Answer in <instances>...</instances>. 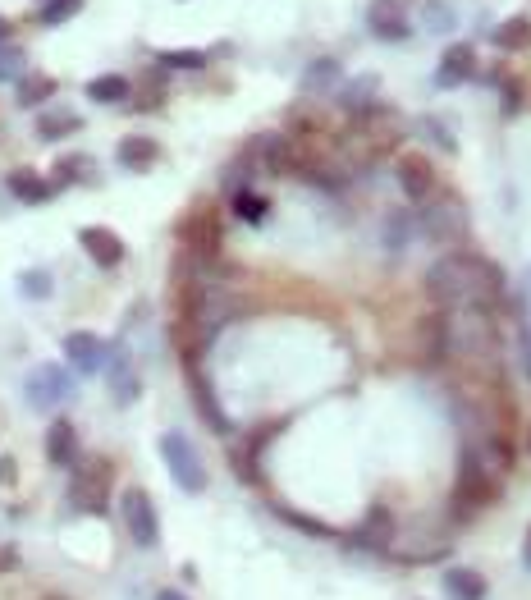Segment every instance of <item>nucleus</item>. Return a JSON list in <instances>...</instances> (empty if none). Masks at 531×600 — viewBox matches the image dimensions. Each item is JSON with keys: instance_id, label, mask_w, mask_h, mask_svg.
Instances as JSON below:
<instances>
[{"instance_id": "a878e982", "label": "nucleus", "mask_w": 531, "mask_h": 600, "mask_svg": "<svg viewBox=\"0 0 531 600\" xmlns=\"http://www.w3.org/2000/svg\"><path fill=\"white\" fill-rule=\"evenodd\" d=\"M23 69H28V55L19 51V46H0V83H19Z\"/></svg>"}, {"instance_id": "f257e3e1", "label": "nucleus", "mask_w": 531, "mask_h": 600, "mask_svg": "<svg viewBox=\"0 0 531 600\" xmlns=\"http://www.w3.org/2000/svg\"><path fill=\"white\" fill-rule=\"evenodd\" d=\"M504 289V275H499L495 262L477 257V252H449L426 271V294L440 307H490Z\"/></svg>"}, {"instance_id": "0eeeda50", "label": "nucleus", "mask_w": 531, "mask_h": 600, "mask_svg": "<svg viewBox=\"0 0 531 600\" xmlns=\"http://www.w3.org/2000/svg\"><path fill=\"white\" fill-rule=\"evenodd\" d=\"M417 225L426 230V239H449V234H463L467 230V211L458 202H440V207H422Z\"/></svg>"}, {"instance_id": "4468645a", "label": "nucleus", "mask_w": 531, "mask_h": 600, "mask_svg": "<svg viewBox=\"0 0 531 600\" xmlns=\"http://www.w3.org/2000/svg\"><path fill=\"white\" fill-rule=\"evenodd\" d=\"M399 188L412 197V202H426L435 188V175H431V165L417 161V156H408V161H399Z\"/></svg>"}, {"instance_id": "39448f33", "label": "nucleus", "mask_w": 531, "mask_h": 600, "mask_svg": "<svg viewBox=\"0 0 531 600\" xmlns=\"http://www.w3.org/2000/svg\"><path fill=\"white\" fill-rule=\"evenodd\" d=\"M110 481H115V468H110V459H87L83 468L74 472V486H69V500L78 504V509L87 513H101L110 504Z\"/></svg>"}, {"instance_id": "dca6fc26", "label": "nucleus", "mask_w": 531, "mask_h": 600, "mask_svg": "<svg viewBox=\"0 0 531 600\" xmlns=\"http://www.w3.org/2000/svg\"><path fill=\"white\" fill-rule=\"evenodd\" d=\"M445 591L454 600H486V578L472 573V568H445Z\"/></svg>"}, {"instance_id": "bb28decb", "label": "nucleus", "mask_w": 531, "mask_h": 600, "mask_svg": "<svg viewBox=\"0 0 531 600\" xmlns=\"http://www.w3.org/2000/svg\"><path fill=\"white\" fill-rule=\"evenodd\" d=\"M55 92V83L46 74L37 78H19V106H37V101H46Z\"/></svg>"}, {"instance_id": "ea45409f", "label": "nucleus", "mask_w": 531, "mask_h": 600, "mask_svg": "<svg viewBox=\"0 0 531 600\" xmlns=\"http://www.w3.org/2000/svg\"><path fill=\"white\" fill-rule=\"evenodd\" d=\"M10 472H14V468H10V463H0V477H10Z\"/></svg>"}, {"instance_id": "20e7f679", "label": "nucleus", "mask_w": 531, "mask_h": 600, "mask_svg": "<svg viewBox=\"0 0 531 600\" xmlns=\"http://www.w3.org/2000/svg\"><path fill=\"white\" fill-rule=\"evenodd\" d=\"M74 394V376H69L60 362H42V367L28 371V381H23V399L33 408H42V413H51V408H60Z\"/></svg>"}, {"instance_id": "7ed1b4c3", "label": "nucleus", "mask_w": 531, "mask_h": 600, "mask_svg": "<svg viewBox=\"0 0 531 600\" xmlns=\"http://www.w3.org/2000/svg\"><path fill=\"white\" fill-rule=\"evenodd\" d=\"M120 518H124V532L133 536V546L152 550L156 541H161V518H156V504L142 486H129V491L120 495Z\"/></svg>"}, {"instance_id": "a19ab883", "label": "nucleus", "mask_w": 531, "mask_h": 600, "mask_svg": "<svg viewBox=\"0 0 531 600\" xmlns=\"http://www.w3.org/2000/svg\"><path fill=\"white\" fill-rule=\"evenodd\" d=\"M527 445H531V431H527Z\"/></svg>"}, {"instance_id": "412c9836", "label": "nucleus", "mask_w": 531, "mask_h": 600, "mask_svg": "<svg viewBox=\"0 0 531 600\" xmlns=\"http://www.w3.org/2000/svg\"><path fill=\"white\" fill-rule=\"evenodd\" d=\"M229 202H234V216L248 220V225H261V220L271 216V202L261 193H252V188H239V193H229Z\"/></svg>"}, {"instance_id": "c756f323", "label": "nucleus", "mask_w": 531, "mask_h": 600, "mask_svg": "<svg viewBox=\"0 0 531 600\" xmlns=\"http://www.w3.org/2000/svg\"><path fill=\"white\" fill-rule=\"evenodd\" d=\"M161 65H170V69H202L206 55L202 51H161Z\"/></svg>"}, {"instance_id": "ddd939ff", "label": "nucleus", "mask_w": 531, "mask_h": 600, "mask_svg": "<svg viewBox=\"0 0 531 600\" xmlns=\"http://www.w3.org/2000/svg\"><path fill=\"white\" fill-rule=\"evenodd\" d=\"M10 193L19 197V202H28V207H37V202H51V193H55V184L51 179H42L37 170H10Z\"/></svg>"}, {"instance_id": "f704fd0d", "label": "nucleus", "mask_w": 531, "mask_h": 600, "mask_svg": "<svg viewBox=\"0 0 531 600\" xmlns=\"http://www.w3.org/2000/svg\"><path fill=\"white\" fill-rule=\"evenodd\" d=\"M10 568H19V550H0V573H10Z\"/></svg>"}, {"instance_id": "7c9ffc66", "label": "nucleus", "mask_w": 531, "mask_h": 600, "mask_svg": "<svg viewBox=\"0 0 531 600\" xmlns=\"http://www.w3.org/2000/svg\"><path fill=\"white\" fill-rule=\"evenodd\" d=\"M19 289L28 298H46V294H51V275H46V271H28V275H19Z\"/></svg>"}, {"instance_id": "c85d7f7f", "label": "nucleus", "mask_w": 531, "mask_h": 600, "mask_svg": "<svg viewBox=\"0 0 531 600\" xmlns=\"http://www.w3.org/2000/svg\"><path fill=\"white\" fill-rule=\"evenodd\" d=\"M371 97H376V78H358V83H353V88H348L344 92V106H353V110H362V106H367V101Z\"/></svg>"}, {"instance_id": "423d86ee", "label": "nucleus", "mask_w": 531, "mask_h": 600, "mask_svg": "<svg viewBox=\"0 0 531 600\" xmlns=\"http://www.w3.org/2000/svg\"><path fill=\"white\" fill-rule=\"evenodd\" d=\"M106 376H110V399L115 404H133L142 394V385H138V367H133V358H129V349L124 344H115V349H106Z\"/></svg>"}, {"instance_id": "79ce46f5", "label": "nucleus", "mask_w": 531, "mask_h": 600, "mask_svg": "<svg viewBox=\"0 0 531 600\" xmlns=\"http://www.w3.org/2000/svg\"><path fill=\"white\" fill-rule=\"evenodd\" d=\"M42 5H46V0H42Z\"/></svg>"}, {"instance_id": "e433bc0d", "label": "nucleus", "mask_w": 531, "mask_h": 600, "mask_svg": "<svg viewBox=\"0 0 531 600\" xmlns=\"http://www.w3.org/2000/svg\"><path fill=\"white\" fill-rule=\"evenodd\" d=\"M522 298H527V303H531V266H527V271H522Z\"/></svg>"}, {"instance_id": "393cba45", "label": "nucleus", "mask_w": 531, "mask_h": 600, "mask_svg": "<svg viewBox=\"0 0 531 600\" xmlns=\"http://www.w3.org/2000/svg\"><path fill=\"white\" fill-rule=\"evenodd\" d=\"M78 10H83V0H46L42 14H37V23H46V28H60V23L74 19Z\"/></svg>"}, {"instance_id": "c9c22d12", "label": "nucleus", "mask_w": 531, "mask_h": 600, "mask_svg": "<svg viewBox=\"0 0 531 600\" xmlns=\"http://www.w3.org/2000/svg\"><path fill=\"white\" fill-rule=\"evenodd\" d=\"M522 568L531 573V527H527V541H522Z\"/></svg>"}, {"instance_id": "2eb2a0df", "label": "nucleus", "mask_w": 531, "mask_h": 600, "mask_svg": "<svg viewBox=\"0 0 531 600\" xmlns=\"http://www.w3.org/2000/svg\"><path fill=\"white\" fill-rule=\"evenodd\" d=\"M477 74V55H472V46H449L445 60H440V88H454V83H463V78Z\"/></svg>"}, {"instance_id": "58836bf2", "label": "nucleus", "mask_w": 531, "mask_h": 600, "mask_svg": "<svg viewBox=\"0 0 531 600\" xmlns=\"http://www.w3.org/2000/svg\"><path fill=\"white\" fill-rule=\"evenodd\" d=\"M5 42H10V23L0 19V46H5Z\"/></svg>"}, {"instance_id": "f03ea898", "label": "nucleus", "mask_w": 531, "mask_h": 600, "mask_svg": "<svg viewBox=\"0 0 531 600\" xmlns=\"http://www.w3.org/2000/svg\"><path fill=\"white\" fill-rule=\"evenodd\" d=\"M161 459H165V468H170V477H174L179 491H188V495L206 491L202 454L193 449V440H188L184 431H165V436H161Z\"/></svg>"}, {"instance_id": "9b49d317", "label": "nucleus", "mask_w": 531, "mask_h": 600, "mask_svg": "<svg viewBox=\"0 0 531 600\" xmlns=\"http://www.w3.org/2000/svg\"><path fill=\"white\" fill-rule=\"evenodd\" d=\"M65 358L74 362L78 371H97L101 362H106V344H101L92 330H74V335H65Z\"/></svg>"}, {"instance_id": "6e6552de", "label": "nucleus", "mask_w": 531, "mask_h": 600, "mask_svg": "<svg viewBox=\"0 0 531 600\" xmlns=\"http://www.w3.org/2000/svg\"><path fill=\"white\" fill-rule=\"evenodd\" d=\"M78 243H83V252L101 266V271H110V266L124 262V243L115 239L110 230H101V225H87V230H78Z\"/></svg>"}, {"instance_id": "cd10ccee", "label": "nucleus", "mask_w": 531, "mask_h": 600, "mask_svg": "<svg viewBox=\"0 0 531 600\" xmlns=\"http://www.w3.org/2000/svg\"><path fill=\"white\" fill-rule=\"evenodd\" d=\"M422 23H426V28H431V33H449V28H454V23H458V14L449 10L445 0H426V14H422Z\"/></svg>"}, {"instance_id": "a211bd4d", "label": "nucleus", "mask_w": 531, "mask_h": 600, "mask_svg": "<svg viewBox=\"0 0 531 600\" xmlns=\"http://www.w3.org/2000/svg\"><path fill=\"white\" fill-rule=\"evenodd\" d=\"M490 42L499 46V51H522V46H531V19L527 14H518V19H504L490 33Z\"/></svg>"}, {"instance_id": "b1692460", "label": "nucleus", "mask_w": 531, "mask_h": 600, "mask_svg": "<svg viewBox=\"0 0 531 600\" xmlns=\"http://www.w3.org/2000/svg\"><path fill=\"white\" fill-rule=\"evenodd\" d=\"M193 394H197V404H202V413H206V426H211V431H229V417L220 413V404L211 399V390H206V376H193Z\"/></svg>"}, {"instance_id": "aec40b11", "label": "nucleus", "mask_w": 531, "mask_h": 600, "mask_svg": "<svg viewBox=\"0 0 531 600\" xmlns=\"http://www.w3.org/2000/svg\"><path fill=\"white\" fill-rule=\"evenodd\" d=\"M78 129H83V120H78L74 110H55V115H42V120H37V138L42 142H60Z\"/></svg>"}, {"instance_id": "5701e85b", "label": "nucleus", "mask_w": 531, "mask_h": 600, "mask_svg": "<svg viewBox=\"0 0 531 600\" xmlns=\"http://www.w3.org/2000/svg\"><path fill=\"white\" fill-rule=\"evenodd\" d=\"M257 152H261V165H266V170H275V175H284V170H289V161H293L289 142H284L280 133H266V138H257Z\"/></svg>"}, {"instance_id": "9d476101", "label": "nucleus", "mask_w": 531, "mask_h": 600, "mask_svg": "<svg viewBox=\"0 0 531 600\" xmlns=\"http://www.w3.org/2000/svg\"><path fill=\"white\" fill-rule=\"evenodd\" d=\"M371 33L376 37H385V42H403V37L412 33V23L403 19V10H399V0H376L371 5Z\"/></svg>"}, {"instance_id": "6ab92c4d", "label": "nucleus", "mask_w": 531, "mask_h": 600, "mask_svg": "<svg viewBox=\"0 0 531 600\" xmlns=\"http://www.w3.org/2000/svg\"><path fill=\"white\" fill-rule=\"evenodd\" d=\"M87 97L101 101V106H120V101H129V78L120 74H101L87 83Z\"/></svg>"}, {"instance_id": "473e14b6", "label": "nucleus", "mask_w": 531, "mask_h": 600, "mask_svg": "<svg viewBox=\"0 0 531 600\" xmlns=\"http://www.w3.org/2000/svg\"><path fill=\"white\" fill-rule=\"evenodd\" d=\"M284 518H289L298 532H307V536H330V527L326 523H316V518H303V513H293V509H284Z\"/></svg>"}, {"instance_id": "f3484780", "label": "nucleus", "mask_w": 531, "mask_h": 600, "mask_svg": "<svg viewBox=\"0 0 531 600\" xmlns=\"http://www.w3.org/2000/svg\"><path fill=\"white\" fill-rule=\"evenodd\" d=\"M303 88L307 92H335L344 88V69H339V60H312V65L303 69Z\"/></svg>"}, {"instance_id": "4c0bfd02", "label": "nucleus", "mask_w": 531, "mask_h": 600, "mask_svg": "<svg viewBox=\"0 0 531 600\" xmlns=\"http://www.w3.org/2000/svg\"><path fill=\"white\" fill-rule=\"evenodd\" d=\"M156 600H188V596H184V591H174V587H170V591H161Z\"/></svg>"}, {"instance_id": "72a5a7b5", "label": "nucleus", "mask_w": 531, "mask_h": 600, "mask_svg": "<svg viewBox=\"0 0 531 600\" xmlns=\"http://www.w3.org/2000/svg\"><path fill=\"white\" fill-rule=\"evenodd\" d=\"M518 358H522V371H527V381H531V326L518 330Z\"/></svg>"}, {"instance_id": "2f4dec72", "label": "nucleus", "mask_w": 531, "mask_h": 600, "mask_svg": "<svg viewBox=\"0 0 531 600\" xmlns=\"http://www.w3.org/2000/svg\"><path fill=\"white\" fill-rule=\"evenodd\" d=\"M83 161L87 156H65V161L55 165V184H74V179H83Z\"/></svg>"}, {"instance_id": "f8f14e48", "label": "nucleus", "mask_w": 531, "mask_h": 600, "mask_svg": "<svg viewBox=\"0 0 531 600\" xmlns=\"http://www.w3.org/2000/svg\"><path fill=\"white\" fill-rule=\"evenodd\" d=\"M115 156H120L124 170H152L156 156H161V147H156L152 138H142V133H129V138H120V147H115Z\"/></svg>"}, {"instance_id": "1a4fd4ad", "label": "nucleus", "mask_w": 531, "mask_h": 600, "mask_svg": "<svg viewBox=\"0 0 531 600\" xmlns=\"http://www.w3.org/2000/svg\"><path fill=\"white\" fill-rule=\"evenodd\" d=\"M46 459H51L55 468H74V463H78V431H74V422L55 417V422L46 426Z\"/></svg>"}, {"instance_id": "4be33fe9", "label": "nucleus", "mask_w": 531, "mask_h": 600, "mask_svg": "<svg viewBox=\"0 0 531 600\" xmlns=\"http://www.w3.org/2000/svg\"><path fill=\"white\" fill-rule=\"evenodd\" d=\"M394 518H390V509H371L367 513V523H362V532L353 536V541H358V546H385V541H390L394 536Z\"/></svg>"}]
</instances>
